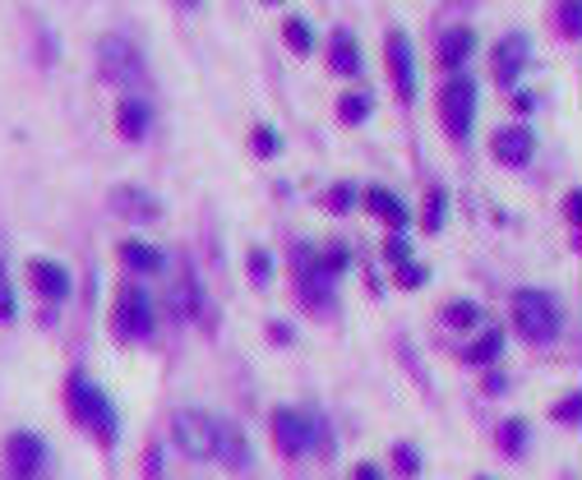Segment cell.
Segmentation results:
<instances>
[{
    "label": "cell",
    "mask_w": 582,
    "mask_h": 480,
    "mask_svg": "<svg viewBox=\"0 0 582 480\" xmlns=\"http://www.w3.org/2000/svg\"><path fill=\"white\" fill-rule=\"evenodd\" d=\"M305 458L314 462H333L337 458V435H333V425L324 411H310V448H305Z\"/></svg>",
    "instance_id": "obj_27"
},
{
    "label": "cell",
    "mask_w": 582,
    "mask_h": 480,
    "mask_svg": "<svg viewBox=\"0 0 582 480\" xmlns=\"http://www.w3.org/2000/svg\"><path fill=\"white\" fill-rule=\"evenodd\" d=\"M388 467H393V480H420L426 476V448L416 439H393L388 444Z\"/></svg>",
    "instance_id": "obj_25"
},
{
    "label": "cell",
    "mask_w": 582,
    "mask_h": 480,
    "mask_svg": "<svg viewBox=\"0 0 582 480\" xmlns=\"http://www.w3.org/2000/svg\"><path fill=\"white\" fill-rule=\"evenodd\" d=\"M116 259H121L125 278H144V282H148V278H163V273L172 269V254L157 250L153 240H121Z\"/></svg>",
    "instance_id": "obj_18"
},
{
    "label": "cell",
    "mask_w": 582,
    "mask_h": 480,
    "mask_svg": "<svg viewBox=\"0 0 582 480\" xmlns=\"http://www.w3.org/2000/svg\"><path fill=\"white\" fill-rule=\"evenodd\" d=\"M269 444L282 462H305V448H310V407H291L278 403L269 411Z\"/></svg>",
    "instance_id": "obj_9"
},
{
    "label": "cell",
    "mask_w": 582,
    "mask_h": 480,
    "mask_svg": "<svg viewBox=\"0 0 582 480\" xmlns=\"http://www.w3.org/2000/svg\"><path fill=\"white\" fill-rule=\"evenodd\" d=\"M435 112H439L444 135L454 139V144H467V139H471V125H476V84H471L467 70L444 79V88L435 93Z\"/></svg>",
    "instance_id": "obj_6"
},
{
    "label": "cell",
    "mask_w": 582,
    "mask_h": 480,
    "mask_svg": "<svg viewBox=\"0 0 582 480\" xmlns=\"http://www.w3.org/2000/svg\"><path fill=\"white\" fill-rule=\"evenodd\" d=\"M564 222H569L573 231L582 227V190H569V195H564Z\"/></svg>",
    "instance_id": "obj_43"
},
{
    "label": "cell",
    "mask_w": 582,
    "mask_h": 480,
    "mask_svg": "<svg viewBox=\"0 0 582 480\" xmlns=\"http://www.w3.org/2000/svg\"><path fill=\"white\" fill-rule=\"evenodd\" d=\"M361 208L370 212V218H380L388 231H407V222H412L407 204L393 195L388 185H365V190H361Z\"/></svg>",
    "instance_id": "obj_21"
},
{
    "label": "cell",
    "mask_w": 582,
    "mask_h": 480,
    "mask_svg": "<svg viewBox=\"0 0 582 480\" xmlns=\"http://www.w3.org/2000/svg\"><path fill=\"white\" fill-rule=\"evenodd\" d=\"M388 273H393V286H398V291H420V286L430 282V263H420L412 254V259H403L398 269H388Z\"/></svg>",
    "instance_id": "obj_38"
},
{
    "label": "cell",
    "mask_w": 582,
    "mask_h": 480,
    "mask_svg": "<svg viewBox=\"0 0 582 480\" xmlns=\"http://www.w3.org/2000/svg\"><path fill=\"white\" fill-rule=\"evenodd\" d=\"M61 411H65V420L74 425V430L102 452V458H116V452H121L125 420H121L116 397L107 393V384H102L93 369H84V365H70L65 369V379H61Z\"/></svg>",
    "instance_id": "obj_1"
},
{
    "label": "cell",
    "mask_w": 582,
    "mask_h": 480,
    "mask_svg": "<svg viewBox=\"0 0 582 480\" xmlns=\"http://www.w3.org/2000/svg\"><path fill=\"white\" fill-rule=\"evenodd\" d=\"M380 254H384L388 269H398L403 259H412V240H407L403 231H388V236H384V246H380Z\"/></svg>",
    "instance_id": "obj_41"
},
{
    "label": "cell",
    "mask_w": 582,
    "mask_h": 480,
    "mask_svg": "<svg viewBox=\"0 0 582 480\" xmlns=\"http://www.w3.org/2000/svg\"><path fill=\"white\" fill-rule=\"evenodd\" d=\"M505 356H509V328H499V324H481L476 333H467V342L458 346V365H467V369L499 365Z\"/></svg>",
    "instance_id": "obj_14"
},
{
    "label": "cell",
    "mask_w": 582,
    "mask_h": 480,
    "mask_svg": "<svg viewBox=\"0 0 582 480\" xmlns=\"http://www.w3.org/2000/svg\"><path fill=\"white\" fill-rule=\"evenodd\" d=\"M310 269L320 273L324 282H342L352 273V250L342 246V240H333V246H320V250H310Z\"/></svg>",
    "instance_id": "obj_26"
},
{
    "label": "cell",
    "mask_w": 582,
    "mask_h": 480,
    "mask_svg": "<svg viewBox=\"0 0 582 480\" xmlns=\"http://www.w3.org/2000/svg\"><path fill=\"white\" fill-rule=\"evenodd\" d=\"M444 222H448V195H444V185H430L426 208H420V227L435 236V231H444Z\"/></svg>",
    "instance_id": "obj_37"
},
{
    "label": "cell",
    "mask_w": 582,
    "mask_h": 480,
    "mask_svg": "<svg viewBox=\"0 0 582 480\" xmlns=\"http://www.w3.org/2000/svg\"><path fill=\"white\" fill-rule=\"evenodd\" d=\"M282 42H287L291 56H310V51H314V29L301 14H291V19H282Z\"/></svg>",
    "instance_id": "obj_34"
},
{
    "label": "cell",
    "mask_w": 582,
    "mask_h": 480,
    "mask_svg": "<svg viewBox=\"0 0 582 480\" xmlns=\"http://www.w3.org/2000/svg\"><path fill=\"white\" fill-rule=\"evenodd\" d=\"M532 65V38L527 33H505L495 42V84L499 88H518V79H522V70Z\"/></svg>",
    "instance_id": "obj_16"
},
{
    "label": "cell",
    "mask_w": 582,
    "mask_h": 480,
    "mask_svg": "<svg viewBox=\"0 0 582 480\" xmlns=\"http://www.w3.org/2000/svg\"><path fill=\"white\" fill-rule=\"evenodd\" d=\"M347 480H388V471H384V462H370V458H361V462H352Z\"/></svg>",
    "instance_id": "obj_42"
},
{
    "label": "cell",
    "mask_w": 582,
    "mask_h": 480,
    "mask_svg": "<svg viewBox=\"0 0 582 480\" xmlns=\"http://www.w3.org/2000/svg\"><path fill=\"white\" fill-rule=\"evenodd\" d=\"M486 324V305L481 301H471V296H454V301H444L439 305V328H448V333H476Z\"/></svg>",
    "instance_id": "obj_24"
},
{
    "label": "cell",
    "mask_w": 582,
    "mask_h": 480,
    "mask_svg": "<svg viewBox=\"0 0 582 480\" xmlns=\"http://www.w3.org/2000/svg\"><path fill=\"white\" fill-rule=\"evenodd\" d=\"M263 337H269L273 352H291V346L301 342V333H297V324H291V319H269V324H263Z\"/></svg>",
    "instance_id": "obj_40"
},
{
    "label": "cell",
    "mask_w": 582,
    "mask_h": 480,
    "mask_svg": "<svg viewBox=\"0 0 582 480\" xmlns=\"http://www.w3.org/2000/svg\"><path fill=\"white\" fill-rule=\"evenodd\" d=\"M93 56H97V79L102 84H112L121 93H144L148 88V65H144V51L121 38V33H102L97 46H93Z\"/></svg>",
    "instance_id": "obj_5"
},
{
    "label": "cell",
    "mask_w": 582,
    "mask_h": 480,
    "mask_svg": "<svg viewBox=\"0 0 582 480\" xmlns=\"http://www.w3.org/2000/svg\"><path fill=\"white\" fill-rule=\"evenodd\" d=\"M172 476V452L163 439H148L144 444V458H139V480H167Z\"/></svg>",
    "instance_id": "obj_32"
},
{
    "label": "cell",
    "mask_w": 582,
    "mask_h": 480,
    "mask_svg": "<svg viewBox=\"0 0 582 480\" xmlns=\"http://www.w3.org/2000/svg\"><path fill=\"white\" fill-rule=\"evenodd\" d=\"M167 310L176 324H199L208 328V296H204V286L195 278V269H180V278H172V291H167Z\"/></svg>",
    "instance_id": "obj_13"
},
{
    "label": "cell",
    "mask_w": 582,
    "mask_h": 480,
    "mask_svg": "<svg viewBox=\"0 0 582 480\" xmlns=\"http://www.w3.org/2000/svg\"><path fill=\"white\" fill-rule=\"evenodd\" d=\"M490 157L499 167H527L537 157V129L527 121H513V125H499L495 139H490Z\"/></svg>",
    "instance_id": "obj_15"
},
{
    "label": "cell",
    "mask_w": 582,
    "mask_h": 480,
    "mask_svg": "<svg viewBox=\"0 0 582 480\" xmlns=\"http://www.w3.org/2000/svg\"><path fill=\"white\" fill-rule=\"evenodd\" d=\"M259 6H282V0H259Z\"/></svg>",
    "instance_id": "obj_46"
},
{
    "label": "cell",
    "mask_w": 582,
    "mask_h": 480,
    "mask_svg": "<svg viewBox=\"0 0 582 480\" xmlns=\"http://www.w3.org/2000/svg\"><path fill=\"white\" fill-rule=\"evenodd\" d=\"M476 56V29H467V23H454V29H444L439 42H435V61L444 74H463Z\"/></svg>",
    "instance_id": "obj_19"
},
{
    "label": "cell",
    "mask_w": 582,
    "mask_h": 480,
    "mask_svg": "<svg viewBox=\"0 0 582 480\" xmlns=\"http://www.w3.org/2000/svg\"><path fill=\"white\" fill-rule=\"evenodd\" d=\"M320 204H324L329 218H347V212L361 208V185H356V180H333Z\"/></svg>",
    "instance_id": "obj_28"
},
{
    "label": "cell",
    "mask_w": 582,
    "mask_h": 480,
    "mask_svg": "<svg viewBox=\"0 0 582 480\" xmlns=\"http://www.w3.org/2000/svg\"><path fill=\"white\" fill-rule=\"evenodd\" d=\"M564 301L554 296L550 286H518L509 296V333L532 346V352H550V346H560L564 337Z\"/></svg>",
    "instance_id": "obj_2"
},
{
    "label": "cell",
    "mask_w": 582,
    "mask_h": 480,
    "mask_svg": "<svg viewBox=\"0 0 582 480\" xmlns=\"http://www.w3.org/2000/svg\"><path fill=\"white\" fill-rule=\"evenodd\" d=\"M509 93H513V112H518V116L537 112V102H541V97H537V88H509Z\"/></svg>",
    "instance_id": "obj_44"
},
{
    "label": "cell",
    "mask_w": 582,
    "mask_h": 480,
    "mask_svg": "<svg viewBox=\"0 0 582 480\" xmlns=\"http://www.w3.org/2000/svg\"><path fill=\"white\" fill-rule=\"evenodd\" d=\"M550 425L554 430H582V388H569L550 403Z\"/></svg>",
    "instance_id": "obj_29"
},
{
    "label": "cell",
    "mask_w": 582,
    "mask_h": 480,
    "mask_svg": "<svg viewBox=\"0 0 582 480\" xmlns=\"http://www.w3.org/2000/svg\"><path fill=\"white\" fill-rule=\"evenodd\" d=\"M554 33L564 42L582 38V0H554Z\"/></svg>",
    "instance_id": "obj_35"
},
{
    "label": "cell",
    "mask_w": 582,
    "mask_h": 480,
    "mask_svg": "<svg viewBox=\"0 0 582 480\" xmlns=\"http://www.w3.org/2000/svg\"><path fill=\"white\" fill-rule=\"evenodd\" d=\"M214 462L236 480L254 471V444L246 435V425H236L231 416H218L214 425Z\"/></svg>",
    "instance_id": "obj_11"
},
{
    "label": "cell",
    "mask_w": 582,
    "mask_h": 480,
    "mask_svg": "<svg viewBox=\"0 0 582 480\" xmlns=\"http://www.w3.org/2000/svg\"><path fill=\"white\" fill-rule=\"evenodd\" d=\"M370 116H375V97H370L365 88H352L337 97V121L342 125H365Z\"/></svg>",
    "instance_id": "obj_30"
},
{
    "label": "cell",
    "mask_w": 582,
    "mask_h": 480,
    "mask_svg": "<svg viewBox=\"0 0 582 480\" xmlns=\"http://www.w3.org/2000/svg\"><path fill=\"white\" fill-rule=\"evenodd\" d=\"M112 212L125 222H157L163 218V204H157V195L139 190V185H116L112 190Z\"/></svg>",
    "instance_id": "obj_22"
},
{
    "label": "cell",
    "mask_w": 582,
    "mask_h": 480,
    "mask_svg": "<svg viewBox=\"0 0 582 480\" xmlns=\"http://www.w3.org/2000/svg\"><path fill=\"white\" fill-rule=\"evenodd\" d=\"M19 314H23V305H19V286H14V278H10L6 254H0V328H14V324H19Z\"/></svg>",
    "instance_id": "obj_31"
},
{
    "label": "cell",
    "mask_w": 582,
    "mask_h": 480,
    "mask_svg": "<svg viewBox=\"0 0 582 480\" xmlns=\"http://www.w3.org/2000/svg\"><path fill=\"white\" fill-rule=\"evenodd\" d=\"M476 375H481V384H476V388H481L486 403H499V397H509V393H513V375H509V365H505V361H499V365H486V369H476Z\"/></svg>",
    "instance_id": "obj_33"
},
{
    "label": "cell",
    "mask_w": 582,
    "mask_h": 480,
    "mask_svg": "<svg viewBox=\"0 0 582 480\" xmlns=\"http://www.w3.org/2000/svg\"><path fill=\"white\" fill-rule=\"evenodd\" d=\"M490 444L505 462H527V452H532V444H537V425L527 416H505V420H495Z\"/></svg>",
    "instance_id": "obj_17"
},
{
    "label": "cell",
    "mask_w": 582,
    "mask_h": 480,
    "mask_svg": "<svg viewBox=\"0 0 582 480\" xmlns=\"http://www.w3.org/2000/svg\"><path fill=\"white\" fill-rule=\"evenodd\" d=\"M250 153L259 157V163H269V157L282 153V135H278L273 125H254V129H250Z\"/></svg>",
    "instance_id": "obj_39"
},
{
    "label": "cell",
    "mask_w": 582,
    "mask_h": 480,
    "mask_svg": "<svg viewBox=\"0 0 582 480\" xmlns=\"http://www.w3.org/2000/svg\"><path fill=\"white\" fill-rule=\"evenodd\" d=\"M471 480H495V476H471Z\"/></svg>",
    "instance_id": "obj_47"
},
{
    "label": "cell",
    "mask_w": 582,
    "mask_h": 480,
    "mask_svg": "<svg viewBox=\"0 0 582 480\" xmlns=\"http://www.w3.org/2000/svg\"><path fill=\"white\" fill-rule=\"evenodd\" d=\"M176 6H180V10H199V6H204V0H176Z\"/></svg>",
    "instance_id": "obj_45"
},
{
    "label": "cell",
    "mask_w": 582,
    "mask_h": 480,
    "mask_svg": "<svg viewBox=\"0 0 582 480\" xmlns=\"http://www.w3.org/2000/svg\"><path fill=\"white\" fill-rule=\"evenodd\" d=\"M246 278H250L254 286H273L278 263H273V254L263 250V246H250V250H246Z\"/></svg>",
    "instance_id": "obj_36"
},
{
    "label": "cell",
    "mask_w": 582,
    "mask_h": 480,
    "mask_svg": "<svg viewBox=\"0 0 582 480\" xmlns=\"http://www.w3.org/2000/svg\"><path fill=\"white\" fill-rule=\"evenodd\" d=\"M116 135L125 144H144L153 135V102L144 93H125L116 102Z\"/></svg>",
    "instance_id": "obj_20"
},
{
    "label": "cell",
    "mask_w": 582,
    "mask_h": 480,
    "mask_svg": "<svg viewBox=\"0 0 582 480\" xmlns=\"http://www.w3.org/2000/svg\"><path fill=\"white\" fill-rule=\"evenodd\" d=\"M384 70H388V84H393V93H398V102L412 106L416 102V51H412L407 29L384 33Z\"/></svg>",
    "instance_id": "obj_12"
},
{
    "label": "cell",
    "mask_w": 582,
    "mask_h": 480,
    "mask_svg": "<svg viewBox=\"0 0 582 480\" xmlns=\"http://www.w3.org/2000/svg\"><path fill=\"white\" fill-rule=\"evenodd\" d=\"M291 269H297V301L314 319H333L337 314V282H324L310 269V246L291 250Z\"/></svg>",
    "instance_id": "obj_10"
},
{
    "label": "cell",
    "mask_w": 582,
    "mask_h": 480,
    "mask_svg": "<svg viewBox=\"0 0 582 480\" xmlns=\"http://www.w3.org/2000/svg\"><path fill=\"white\" fill-rule=\"evenodd\" d=\"M214 425L218 416L204 407H180L172 416V448L190 462H214Z\"/></svg>",
    "instance_id": "obj_7"
},
{
    "label": "cell",
    "mask_w": 582,
    "mask_h": 480,
    "mask_svg": "<svg viewBox=\"0 0 582 480\" xmlns=\"http://www.w3.org/2000/svg\"><path fill=\"white\" fill-rule=\"evenodd\" d=\"M23 282H29V291L46 310H65L74 301V273H70V263H61V259L33 254L29 263H23Z\"/></svg>",
    "instance_id": "obj_8"
},
{
    "label": "cell",
    "mask_w": 582,
    "mask_h": 480,
    "mask_svg": "<svg viewBox=\"0 0 582 480\" xmlns=\"http://www.w3.org/2000/svg\"><path fill=\"white\" fill-rule=\"evenodd\" d=\"M329 70L337 79H361L365 70V56H361V42L352 29H333L329 33Z\"/></svg>",
    "instance_id": "obj_23"
},
{
    "label": "cell",
    "mask_w": 582,
    "mask_h": 480,
    "mask_svg": "<svg viewBox=\"0 0 582 480\" xmlns=\"http://www.w3.org/2000/svg\"><path fill=\"white\" fill-rule=\"evenodd\" d=\"M0 480H56V448L38 425H14L0 439Z\"/></svg>",
    "instance_id": "obj_4"
},
{
    "label": "cell",
    "mask_w": 582,
    "mask_h": 480,
    "mask_svg": "<svg viewBox=\"0 0 582 480\" xmlns=\"http://www.w3.org/2000/svg\"><path fill=\"white\" fill-rule=\"evenodd\" d=\"M107 328H112L116 346H153L157 342V333H163V305H157L144 278H125L116 286Z\"/></svg>",
    "instance_id": "obj_3"
}]
</instances>
